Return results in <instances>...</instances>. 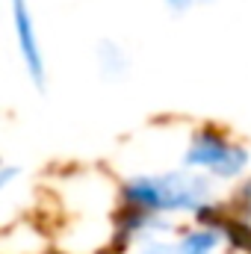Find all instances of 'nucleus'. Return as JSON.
Segmentation results:
<instances>
[{"label":"nucleus","instance_id":"nucleus-6","mask_svg":"<svg viewBox=\"0 0 251 254\" xmlns=\"http://www.w3.org/2000/svg\"><path fill=\"white\" fill-rule=\"evenodd\" d=\"M172 12H178V15H184V12H192V9H198V6H207V3H213V0H163Z\"/></svg>","mask_w":251,"mask_h":254},{"label":"nucleus","instance_id":"nucleus-3","mask_svg":"<svg viewBox=\"0 0 251 254\" xmlns=\"http://www.w3.org/2000/svg\"><path fill=\"white\" fill-rule=\"evenodd\" d=\"M9 12H12V30H15V45H18L24 74L42 92L48 86V60H45V48H42L39 30L33 21L30 0H9Z\"/></svg>","mask_w":251,"mask_h":254},{"label":"nucleus","instance_id":"nucleus-2","mask_svg":"<svg viewBox=\"0 0 251 254\" xmlns=\"http://www.w3.org/2000/svg\"><path fill=\"white\" fill-rule=\"evenodd\" d=\"M249 166V151L219 130H198L184 151V169H204L222 181L243 175Z\"/></svg>","mask_w":251,"mask_h":254},{"label":"nucleus","instance_id":"nucleus-4","mask_svg":"<svg viewBox=\"0 0 251 254\" xmlns=\"http://www.w3.org/2000/svg\"><path fill=\"white\" fill-rule=\"evenodd\" d=\"M216 243H219V234L216 231H192V234L184 237L178 254H213Z\"/></svg>","mask_w":251,"mask_h":254},{"label":"nucleus","instance_id":"nucleus-5","mask_svg":"<svg viewBox=\"0 0 251 254\" xmlns=\"http://www.w3.org/2000/svg\"><path fill=\"white\" fill-rule=\"evenodd\" d=\"M98 65H101L104 74H122L127 68L125 51H122L119 45H113V42H104V45L98 48Z\"/></svg>","mask_w":251,"mask_h":254},{"label":"nucleus","instance_id":"nucleus-1","mask_svg":"<svg viewBox=\"0 0 251 254\" xmlns=\"http://www.w3.org/2000/svg\"><path fill=\"white\" fill-rule=\"evenodd\" d=\"M207 198H210L207 181L184 172L139 175L125 184L127 207L145 213H201L207 207Z\"/></svg>","mask_w":251,"mask_h":254}]
</instances>
